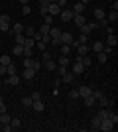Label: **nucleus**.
Instances as JSON below:
<instances>
[{"label":"nucleus","mask_w":118,"mask_h":132,"mask_svg":"<svg viewBox=\"0 0 118 132\" xmlns=\"http://www.w3.org/2000/svg\"><path fill=\"white\" fill-rule=\"evenodd\" d=\"M77 93L81 99H85V97H89V95H93V89L89 87V85H81V87L77 89Z\"/></svg>","instance_id":"obj_6"},{"label":"nucleus","mask_w":118,"mask_h":132,"mask_svg":"<svg viewBox=\"0 0 118 132\" xmlns=\"http://www.w3.org/2000/svg\"><path fill=\"white\" fill-rule=\"evenodd\" d=\"M71 22H75V26L81 28V26H85V24H87V16H85V14H75Z\"/></svg>","instance_id":"obj_7"},{"label":"nucleus","mask_w":118,"mask_h":132,"mask_svg":"<svg viewBox=\"0 0 118 132\" xmlns=\"http://www.w3.org/2000/svg\"><path fill=\"white\" fill-rule=\"evenodd\" d=\"M0 75H6V65H2V63H0Z\"/></svg>","instance_id":"obj_56"},{"label":"nucleus","mask_w":118,"mask_h":132,"mask_svg":"<svg viewBox=\"0 0 118 132\" xmlns=\"http://www.w3.org/2000/svg\"><path fill=\"white\" fill-rule=\"evenodd\" d=\"M14 38H16V44H22L24 45V42H26V36H24V34H16Z\"/></svg>","instance_id":"obj_38"},{"label":"nucleus","mask_w":118,"mask_h":132,"mask_svg":"<svg viewBox=\"0 0 118 132\" xmlns=\"http://www.w3.org/2000/svg\"><path fill=\"white\" fill-rule=\"evenodd\" d=\"M98 130H104V132L114 130V122L110 120V118H102V120H101V126H98Z\"/></svg>","instance_id":"obj_3"},{"label":"nucleus","mask_w":118,"mask_h":132,"mask_svg":"<svg viewBox=\"0 0 118 132\" xmlns=\"http://www.w3.org/2000/svg\"><path fill=\"white\" fill-rule=\"evenodd\" d=\"M110 2H112V0H110Z\"/></svg>","instance_id":"obj_61"},{"label":"nucleus","mask_w":118,"mask_h":132,"mask_svg":"<svg viewBox=\"0 0 118 132\" xmlns=\"http://www.w3.org/2000/svg\"><path fill=\"white\" fill-rule=\"evenodd\" d=\"M35 47H38L39 51H45V50H47V44H43V42L39 39V42H35Z\"/></svg>","instance_id":"obj_39"},{"label":"nucleus","mask_w":118,"mask_h":132,"mask_svg":"<svg viewBox=\"0 0 118 132\" xmlns=\"http://www.w3.org/2000/svg\"><path fill=\"white\" fill-rule=\"evenodd\" d=\"M108 118H110V120L114 122V126L118 124V114H116V112H112V110H108Z\"/></svg>","instance_id":"obj_36"},{"label":"nucleus","mask_w":118,"mask_h":132,"mask_svg":"<svg viewBox=\"0 0 118 132\" xmlns=\"http://www.w3.org/2000/svg\"><path fill=\"white\" fill-rule=\"evenodd\" d=\"M73 34L71 32H61V44H71L73 42Z\"/></svg>","instance_id":"obj_11"},{"label":"nucleus","mask_w":118,"mask_h":132,"mask_svg":"<svg viewBox=\"0 0 118 132\" xmlns=\"http://www.w3.org/2000/svg\"><path fill=\"white\" fill-rule=\"evenodd\" d=\"M67 95H69V99H73V101H75V99H79V93H77V89H71V91H69Z\"/></svg>","instance_id":"obj_44"},{"label":"nucleus","mask_w":118,"mask_h":132,"mask_svg":"<svg viewBox=\"0 0 118 132\" xmlns=\"http://www.w3.org/2000/svg\"><path fill=\"white\" fill-rule=\"evenodd\" d=\"M39 2H43V0H39Z\"/></svg>","instance_id":"obj_60"},{"label":"nucleus","mask_w":118,"mask_h":132,"mask_svg":"<svg viewBox=\"0 0 118 132\" xmlns=\"http://www.w3.org/2000/svg\"><path fill=\"white\" fill-rule=\"evenodd\" d=\"M10 126L12 128H20V118H18V116H14V118L10 120Z\"/></svg>","instance_id":"obj_42"},{"label":"nucleus","mask_w":118,"mask_h":132,"mask_svg":"<svg viewBox=\"0 0 118 132\" xmlns=\"http://www.w3.org/2000/svg\"><path fill=\"white\" fill-rule=\"evenodd\" d=\"M96 24H98V28H108V26H110V22H108L106 18H102V20H98Z\"/></svg>","instance_id":"obj_43"},{"label":"nucleus","mask_w":118,"mask_h":132,"mask_svg":"<svg viewBox=\"0 0 118 132\" xmlns=\"http://www.w3.org/2000/svg\"><path fill=\"white\" fill-rule=\"evenodd\" d=\"M112 10H118V0H112Z\"/></svg>","instance_id":"obj_57"},{"label":"nucleus","mask_w":118,"mask_h":132,"mask_svg":"<svg viewBox=\"0 0 118 132\" xmlns=\"http://www.w3.org/2000/svg\"><path fill=\"white\" fill-rule=\"evenodd\" d=\"M89 50H90V47L87 44H79L77 45V53L79 55H89Z\"/></svg>","instance_id":"obj_15"},{"label":"nucleus","mask_w":118,"mask_h":132,"mask_svg":"<svg viewBox=\"0 0 118 132\" xmlns=\"http://www.w3.org/2000/svg\"><path fill=\"white\" fill-rule=\"evenodd\" d=\"M22 14H24V16H28V14H32V8H30L28 4H26V6H22Z\"/></svg>","instance_id":"obj_48"},{"label":"nucleus","mask_w":118,"mask_h":132,"mask_svg":"<svg viewBox=\"0 0 118 132\" xmlns=\"http://www.w3.org/2000/svg\"><path fill=\"white\" fill-rule=\"evenodd\" d=\"M116 44H118L116 34H108V36H106V45H110V47H116Z\"/></svg>","instance_id":"obj_13"},{"label":"nucleus","mask_w":118,"mask_h":132,"mask_svg":"<svg viewBox=\"0 0 118 132\" xmlns=\"http://www.w3.org/2000/svg\"><path fill=\"white\" fill-rule=\"evenodd\" d=\"M73 10H69V8H63L61 12H59V18H61V22H71L73 20Z\"/></svg>","instance_id":"obj_4"},{"label":"nucleus","mask_w":118,"mask_h":132,"mask_svg":"<svg viewBox=\"0 0 118 132\" xmlns=\"http://www.w3.org/2000/svg\"><path fill=\"white\" fill-rule=\"evenodd\" d=\"M102 50H104V42L96 39L95 44H93V51H95V53H98V51H102Z\"/></svg>","instance_id":"obj_18"},{"label":"nucleus","mask_w":118,"mask_h":132,"mask_svg":"<svg viewBox=\"0 0 118 132\" xmlns=\"http://www.w3.org/2000/svg\"><path fill=\"white\" fill-rule=\"evenodd\" d=\"M59 12H61V8H59L55 2H51V4L47 6V14H49V16H59Z\"/></svg>","instance_id":"obj_9"},{"label":"nucleus","mask_w":118,"mask_h":132,"mask_svg":"<svg viewBox=\"0 0 118 132\" xmlns=\"http://www.w3.org/2000/svg\"><path fill=\"white\" fill-rule=\"evenodd\" d=\"M24 45H26V47H35V42H34V38H26Z\"/></svg>","instance_id":"obj_41"},{"label":"nucleus","mask_w":118,"mask_h":132,"mask_svg":"<svg viewBox=\"0 0 118 132\" xmlns=\"http://www.w3.org/2000/svg\"><path fill=\"white\" fill-rule=\"evenodd\" d=\"M57 63H59V65H65V67H67V65H69V55H61Z\"/></svg>","instance_id":"obj_32"},{"label":"nucleus","mask_w":118,"mask_h":132,"mask_svg":"<svg viewBox=\"0 0 118 132\" xmlns=\"http://www.w3.org/2000/svg\"><path fill=\"white\" fill-rule=\"evenodd\" d=\"M47 2H49V4H51V2H57V0H47Z\"/></svg>","instance_id":"obj_59"},{"label":"nucleus","mask_w":118,"mask_h":132,"mask_svg":"<svg viewBox=\"0 0 118 132\" xmlns=\"http://www.w3.org/2000/svg\"><path fill=\"white\" fill-rule=\"evenodd\" d=\"M55 4H57V6H59V8H61V10H63V8L67 6V0H57Z\"/></svg>","instance_id":"obj_51"},{"label":"nucleus","mask_w":118,"mask_h":132,"mask_svg":"<svg viewBox=\"0 0 118 132\" xmlns=\"http://www.w3.org/2000/svg\"><path fill=\"white\" fill-rule=\"evenodd\" d=\"M96 55H98V63H106V59H108V55L104 53V51H98V53H96Z\"/></svg>","instance_id":"obj_35"},{"label":"nucleus","mask_w":118,"mask_h":132,"mask_svg":"<svg viewBox=\"0 0 118 132\" xmlns=\"http://www.w3.org/2000/svg\"><path fill=\"white\" fill-rule=\"evenodd\" d=\"M85 69H87V67H85L83 63H81V61H75V63H73V67H71V73H73V75H83V73H85Z\"/></svg>","instance_id":"obj_5"},{"label":"nucleus","mask_w":118,"mask_h":132,"mask_svg":"<svg viewBox=\"0 0 118 132\" xmlns=\"http://www.w3.org/2000/svg\"><path fill=\"white\" fill-rule=\"evenodd\" d=\"M28 2H30V0H20V4H22V6H26Z\"/></svg>","instance_id":"obj_58"},{"label":"nucleus","mask_w":118,"mask_h":132,"mask_svg":"<svg viewBox=\"0 0 118 132\" xmlns=\"http://www.w3.org/2000/svg\"><path fill=\"white\" fill-rule=\"evenodd\" d=\"M6 83H8V85H20V75H18V73H14V75H8Z\"/></svg>","instance_id":"obj_14"},{"label":"nucleus","mask_w":118,"mask_h":132,"mask_svg":"<svg viewBox=\"0 0 118 132\" xmlns=\"http://www.w3.org/2000/svg\"><path fill=\"white\" fill-rule=\"evenodd\" d=\"M2 130H4V132H10V130H14V128H12L10 124H2Z\"/></svg>","instance_id":"obj_55"},{"label":"nucleus","mask_w":118,"mask_h":132,"mask_svg":"<svg viewBox=\"0 0 118 132\" xmlns=\"http://www.w3.org/2000/svg\"><path fill=\"white\" fill-rule=\"evenodd\" d=\"M22 51H24V45L22 44H16V47L12 50V53H14V55H22Z\"/></svg>","instance_id":"obj_31"},{"label":"nucleus","mask_w":118,"mask_h":132,"mask_svg":"<svg viewBox=\"0 0 118 132\" xmlns=\"http://www.w3.org/2000/svg\"><path fill=\"white\" fill-rule=\"evenodd\" d=\"M49 30H51V26H47V24H41L39 26V34L43 36V34H49Z\"/></svg>","instance_id":"obj_37"},{"label":"nucleus","mask_w":118,"mask_h":132,"mask_svg":"<svg viewBox=\"0 0 118 132\" xmlns=\"http://www.w3.org/2000/svg\"><path fill=\"white\" fill-rule=\"evenodd\" d=\"M96 116H98L101 120H102V118H108V110H98V114H96Z\"/></svg>","instance_id":"obj_49"},{"label":"nucleus","mask_w":118,"mask_h":132,"mask_svg":"<svg viewBox=\"0 0 118 132\" xmlns=\"http://www.w3.org/2000/svg\"><path fill=\"white\" fill-rule=\"evenodd\" d=\"M102 95H104V93H101V91H93V97H95V99H96V101L101 99Z\"/></svg>","instance_id":"obj_54"},{"label":"nucleus","mask_w":118,"mask_h":132,"mask_svg":"<svg viewBox=\"0 0 118 132\" xmlns=\"http://www.w3.org/2000/svg\"><path fill=\"white\" fill-rule=\"evenodd\" d=\"M22 77H24V79H34V77H35V69H30V67H26Z\"/></svg>","instance_id":"obj_19"},{"label":"nucleus","mask_w":118,"mask_h":132,"mask_svg":"<svg viewBox=\"0 0 118 132\" xmlns=\"http://www.w3.org/2000/svg\"><path fill=\"white\" fill-rule=\"evenodd\" d=\"M34 34H35V28H32V26L24 28V36H26V38H34Z\"/></svg>","instance_id":"obj_24"},{"label":"nucleus","mask_w":118,"mask_h":132,"mask_svg":"<svg viewBox=\"0 0 118 132\" xmlns=\"http://www.w3.org/2000/svg\"><path fill=\"white\" fill-rule=\"evenodd\" d=\"M77 61H81V63H83L85 67H89L90 63H93V59H90L89 55H79V57H77Z\"/></svg>","instance_id":"obj_17"},{"label":"nucleus","mask_w":118,"mask_h":132,"mask_svg":"<svg viewBox=\"0 0 118 132\" xmlns=\"http://www.w3.org/2000/svg\"><path fill=\"white\" fill-rule=\"evenodd\" d=\"M73 14H85V4L83 2H77L73 6Z\"/></svg>","instance_id":"obj_21"},{"label":"nucleus","mask_w":118,"mask_h":132,"mask_svg":"<svg viewBox=\"0 0 118 132\" xmlns=\"http://www.w3.org/2000/svg\"><path fill=\"white\" fill-rule=\"evenodd\" d=\"M32 109L35 110V112H41V110H45V103L41 99H38V101H34L32 103Z\"/></svg>","instance_id":"obj_10"},{"label":"nucleus","mask_w":118,"mask_h":132,"mask_svg":"<svg viewBox=\"0 0 118 132\" xmlns=\"http://www.w3.org/2000/svg\"><path fill=\"white\" fill-rule=\"evenodd\" d=\"M24 67H30V69H35V71H38L39 67H41V63H39L38 59H32V57H24Z\"/></svg>","instance_id":"obj_2"},{"label":"nucleus","mask_w":118,"mask_h":132,"mask_svg":"<svg viewBox=\"0 0 118 132\" xmlns=\"http://www.w3.org/2000/svg\"><path fill=\"white\" fill-rule=\"evenodd\" d=\"M43 24L51 26V24H53V16H49V14H45V16H43Z\"/></svg>","instance_id":"obj_46"},{"label":"nucleus","mask_w":118,"mask_h":132,"mask_svg":"<svg viewBox=\"0 0 118 132\" xmlns=\"http://www.w3.org/2000/svg\"><path fill=\"white\" fill-rule=\"evenodd\" d=\"M32 103H34V101H32V97H24V99H22V106H26V109H30V106H32Z\"/></svg>","instance_id":"obj_30"},{"label":"nucleus","mask_w":118,"mask_h":132,"mask_svg":"<svg viewBox=\"0 0 118 132\" xmlns=\"http://www.w3.org/2000/svg\"><path fill=\"white\" fill-rule=\"evenodd\" d=\"M43 67H45V69H47L49 73H53V71L57 69V63H55L53 59H47V61H43Z\"/></svg>","instance_id":"obj_12"},{"label":"nucleus","mask_w":118,"mask_h":132,"mask_svg":"<svg viewBox=\"0 0 118 132\" xmlns=\"http://www.w3.org/2000/svg\"><path fill=\"white\" fill-rule=\"evenodd\" d=\"M61 32H63V30H59V28H51L49 36H51V38H61Z\"/></svg>","instance_id":"obj_27"},{"label":"nucleus","mask_w":118,"mask_h":132,"mask_svg":"<svg viewBox=\"0 0 118 132\" xmlns=\"http://www.w3.org/2000/svg\"><path fill=\"white\" fill-rule=\"evenodd\" d=\"M87 39H89V36H85V34H81V38H79V44H87Z\"/></svg>","instance_id":"obj_53"},{"label":"nucleus","mask_w":118,"mask_h":132,"mask_svg":"<svg viewBox=\"0 0 118 132\" xmlns=\"http://www.w3.org/2000/svg\"><path fill=\"white\" fill-rule=\"evenodd\" d=\"M83 103H85V106H95L96 105V99L93 97V95H89V97H85V99H83Z\"/></svg>","instance_id":"obj_20"},{"label":"nucleus","mask_w":118,"mask_h":132,"mask_svg":"<svg viewBox=\"0 0 118 132\" xmlns=\"http://www.w3.org/2000/svg\"><path fill=\"white\" fill-rule=\"evenodd\" d=\"M71 53V44H63L61 45V55H69Z\"/></svg>","instance_id":"obj_29"},{"label":"nucleus","mask_w":118,"mask_h":132,"mask_svg":"<svg viewBox=\"0 0 118 132\" xmlns=\"http://www.w3.org/2000/svg\"><path fill=\"white\" fill-rule=\"evenodd\" d=\"M98 126H101V118H98V116H95V118H93V128H95V130H98Z\"/></svg>","instance_id":"obj_47"},{"label":"nucleus","mask_w":118,"mask_h":132,"mask_svg":"<svg viewBox=\"0 0 118 132\" xmlns=\"http://www.w3.org/2000/svg\"><path fill=\"white\" fill-rule=\"evenodd\" d=\"M55 73H57V75H59V77H61V75H65V73H67V67H65V65H57Z\"/></svg>","instance_id":"obj_34"},{"label":"nucleus","mask_w":118,"mask_h":132,"mask_svg":"<svg viewBox=\"0 0 118 132\" xmlns=\"http://www.w3.org/2000/svg\"><path fill=\"white\" fill-rule=\"evenodd\" d=\"M10 16H8V14H2V16H0V32H6L8 34V30H10Z\"/></svg>","instance_id":"obj_1"},{"label":"nucleus","mask_w":118,"mask_h":132,"mask_svg":"<svg viewBox=\"0 0 118 132\" xmlns=\"http://www.w3.org/2000/svg\"><path fill=\"white\" fill-rule=\"evenodd\" d=\"M95 18H96V22H98V20H102V18H106L104 10H102V8H96V10H95Z\"/></svg>","instance_id":"obj_25"},{"label":"nucleus","mask_w":118,"mask_h":132,"mask_svg":"<svg viewBox=\"0 0 118 132\" xmlns=\"http://www.w3.org/2000/svg\"><path fill=\"white\" fill-rule=\"evenodd\" d=\"M0 63H2V65H8V63H12V57H10L8 53L0 55Z\"/></svg>","instance_id":"obj_28"},{"label":"nucleus","mask_w":118,"mask_h":132,"mask_svg":"<svg viewBox=\"0 0 118 132\" xmlns=\"http://www.w3.org/2000/svg\"><path fill=\"white\" fill-rule=\"evenodd\" d=\"M98 103H101V106H102V109H104V106H108V105H110V101H108L106 97H104V95H102L101 99H98Z\"/></svg>","instance_id":"obj_40"},{"label":"nucleus","mask_w":118,"mask_h":132,"mask_svg":"<svg viewBox=\"0 0 118 132\" xmlns=\"http://www.w3.org/2000/svg\"><path fill=\"white\" fill-rule=\"evenodd\" d=\"M41 59H43V61L53 59V57H51V51H47V50H45V51H41Z\"/></svg>","instance_id":"obj_45"},{"label":"nucleus","mask_w":118,"mask_h":132,"mask_svg":"<svg viewBox=\"0 0 118 132\" xmlns=\"http://www.w3.org/2000/svg\"><path fill=\"white\" fill-rule=\"evenodd\" d=\"M10 120H12V116L8 114V112H2V114H0V124H10Z\"/></svg>","instance_id":"obj_23"},{"label":"nucleus","mask_w":118,"mask_h":132,"mask_svg":"<svg viewBox=\"0 0 118 132\" xmlns=\"http://www.w3.org/2000/svg\"><path fill=\"white\" fill-rule=\"evenodd\" d=\"M30 97H32V101H38V99H41V93H38V91H35V93H32Z\"/></svg>","instance_id":"obj_52"},{"label":"nucleus","mask_w":118,"mask_h":132,"mask_svg":"<svg viewBox=\"0 0 118 132\" xmlns=\"http://www.w3.org/2000/svg\"><path fill=\"white\" fill-rule=\"evenodd\" d=\"M106 20L108 22H116L118 20V10H110V14L106 16Z\"/></svg>","instance_id":"obj_26"},{"label":"nucleus","mask_w":118,"mask_h":132,"mask_svg":"<svg viewBox=\"0 0 118 132\" xmlns=\"http://www.w3.org/2000/svg\"><path fill=\"white\" fill-rule=\"evenodd\" d=\"M59 79H61L63 83H67V85H69V83H73V81H75V75H73V73H69V71H67L65 75H61Z\"/></svg>","instance_id":"obj_16"},{"label":"nucleus","mask_w":118,"mask_h":132,"mask_svg":"<svg viewBox=\"0 0 118 132\" xmlns=\"http://www.w3.org/2000/svg\"><path fill=\"white\" fill-rule=\"evenodd\" d=\"M24 28H26V26H22L20 22L10 24V30H8V34H14V36H16V34H24Z\"/></svg>","instance_id":"obj_8"},{"label":"nucleus","mask_w":118,"mask_h":132,"mask_svg":"<svg viewBox=\"0 0 118 132\" xmlns=\"http://www.w3.org/2000/svg\"><path fill=\"white\" fill-rule=\"evenodd\" d=\"M41 42H43V44H49V42H51V36H49V34H43V36H41Z\"/></svg>","instance_id":"obj_50"},{"label":"nucleus","mask_w":118,"mask_h":132,"mask_svg":"<svg viewBox=\"0 0 118 132\" xmlns=\"http://www.w3.org/2000/svg\"><path fill=\"white\" fill-rule=\"evenodd\" d=\"M14 73H18L16 63H8V65H6V75H14Z\"/></svg>","instance_id":"obj_22"},{"label":"nucleus","mask_w":118,"mask_h":132,"mask_svg":"<svg viewBox=\"0 0 118 132\" xmlns=\"http://www.w3.org/2000/svg\"><path fill=\"white\" fill-rule=\"evenodd\" d=\"M32 53H34V47H26V45H24V51H22L24 57H32Z\"/></svg>","instance_id":"obj_33"}]
</instances>
